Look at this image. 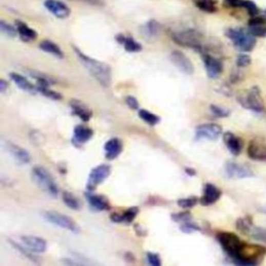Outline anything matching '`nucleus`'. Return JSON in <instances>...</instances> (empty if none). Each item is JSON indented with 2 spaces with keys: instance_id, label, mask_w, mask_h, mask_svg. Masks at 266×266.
<instances>
[{
  "instance_id": "1",
  "label": "nucleus",
  "mask_w": 266,
  "mask_h": 266,
  "mask_svg": "<svg viewBox=\"0 0 266 266\" xmlns=\"http://www.w3.org/2000/svg\"><path fill=\"white\" fill-rule=\"evenodd\" d=\"M74 52L76 53L79 62L82 64L85 70L97 80L99 84H101L104 87L110 85L112 80V73L109 65L87 56L77 47H74Z\"/></svg>"
},
{
  "instance_id": "2",
  "label": "nucleus",
  "mask_w": 266,
  "mask_h": 266,
  "mask_svg": "<svg viewBox=\"0 0 266 266\" xmlns=\"http://www.w3.org/2000/svg\"><path fill=\"white\" fill-rule=\"evenodd\" d=\"M173 41L181 47L193 48L201 53L205 52V44L203 34L197 29L188 28L180 31L172 32Z\"/></svg>"
},
{
  "instance_id": "3",
  "label": "nucleus",
  "mask_w": 266,
  "mask_h": 266,
  "mask_svg": "<svg viewBox=\"0 0 266 266\" xmlns=\"http://www.w3.org/2000/svg\"><path fill=\"white\" fill-rule=\"evenodd\" d=\"M265 255L266 249L264 246L244 242L238 257L234 259L233 262L242 266H255L261 263Z\"/></svg>"
},
{
  "instance_id": "4",
  "label": "nucleus",
  "mask_w": 266,
  "mask_h": 266,
  "mask_svg": "<svg viewBox=\"0 0 266 266\" xmlns=\"http://www.w3.org/2000/svg\"><path fill=\"white\" fill-rule=\"evenodd\" d=\"M31 176L33 181L41 189L53 198L59 196V186L52 175L45 167L39 165L34 166L31 169Z\"/></svg>"
},
{
  "instance_id": "5",
  "label": "nucleus",
  "mask_w": 266,
  "mask_h": 266,
  "mask_svg": "<svg viewBox=\"0 0 266 266\" xmlns=\"http://www.w3.org/2000/svg\"><path fill=\"white\" fill-rule=\"evenodd\" d=\"M226 35L229 37L235 48L242 52H250L256 46L255 35L243 28H228Z\"/></svg>"
},
{
  "instance_id": "6",
  "label": "nucleus",
  "mask_w": 266,
  "mask_h": 266,
  "mask_svg": "<svg viewBox=\"0 0 266 266\" xmlns=\"http://www.w3.org/2000/svg\"><path fill=\"white\" fill-rule=\"evenodd\" d=\"M216 239L226 254L232 259H236L244 244V242L234 233L231 232H218Z\"/></svg>"
},
{
  "instance_id": "7",
  "label": "nucleus",
  "mask_w": 266,
  "mask_h": 266,
  "mask_svg": "<svg viewBox=\"0 0 266 266\" xmlns=\"http://www.w3.org/2000/svg\"><path fill=\"white\" fill-rule=\"evenodd\" d=\"M238 102L246 109L261 113L265 110L260 90L257 86L252 87L246 93L238 96Z\"/></svg>"
},
{
  "instance_id": "8",
  "label": "nucleus",
  "mask_w": 266,
  "mask_h": 266,
  "mask_svg": "<svg viewBox=\"0 0 266 266\" xmlns=\"http://www.w3.org/2000/svg\"><path fill=\"white\" fill-rule=\"evenodd\" d=\"M43 217L45 218L48 223H51L58 227H61L65 230L71 231L73 233H78L79 232V227L77 226V224L75 221L67 216L64 213L58 212V211H53V210H49V211H44L43 212Z\"/></svg>"
},
{
  "instance_id": "9",
  "label": "nucleus",
  "mask_w": 266,
  "mask_h": 266,
  "mask_svg": "<svg viewBox=\"0 0 266 266\" xmlns=\"http://www.w3.org/2000/svg\"><path fill=\"white\" fill-rule=\"evenodd\" d=\"M111 167L108 164H100L94 167L90 176H88L87 183H86V191L93 193L101 183H103L110 175Z\"/></svg>"
},
{
  "instance_id": "10",
  "label": "nucleus",
  "mask_w": 266,
  "mask_h": 266,
  "mask_svg": "<svg viewBox=\"0 0 266 266\" xmlns=\"http://www.w3.org/2000/svg\"><path fill=\"white\" fill-rule=\"evenodd\" d=\"M223 133V129L217 124H202L196 129V140H207V141H216Z\"/></svg>"
},
{
  "instance_id": "11",
  "label": "nucleus",
  "mask_w": 266,
  "mask_h": 266,
  "mask_svg": "<svg viewBox=\"0 0 266 266\" xmlns=\"http://www.w3.org/2000/svg\"><path fill=\"white\" fill-rule=\"evenodd\" d=\"M225 172L229 178L234 179L250 178L254 176L253 170L248 165L235 161H228L225 165Z\"/></svg>"
},
{
  "instance_id": "12",
  "label": "nucleus",
  "mask_w": 266,
  "mask_h": 266,
  "mask_svg": "<svg viewBox=\"0 0 266 266\" xmlns=\"http://www.w3.org/2000/svg\"><path fill=\"white\" fill-rule=\"evenodd\" d=\"M202 58H203V63H204L208 77L212 78V79L218 78L224 70V66H223L221 61L214 58L213 55H211L208 52H203Z\"/></svg>"
},
{
  "instance_id": "13",
  "label": "nucleus",
  "mask_w": 266,
  "mask_h": 266,
  "mask_svg": "<svg viewBox=\"0 0 266 266\" xmlns=\"http://www.w3.org/2000/svg\"><path fill=\"white\" fill-rule=\"evenodd\" d=\"M169 59L172 61V63L176 66V68L180 70L182 73L187 74V75H192L195 71L194 65L191 62V60L181 51L178 50H174L170 55Z\"/></svg>"
},
{
  "instance_id": "14",
  "label": "nucleus",
  "mask_w": 266,
  "mask_h": 266,
  "mask_svg": "<svg viewBox=\"0 0 266 266\" xmlns=\"http://www.w3.org/2000/svg\"><path fill=\"white\" fill-rule=\"evenodd\" d=\"M248 155L253 160L266 161V142L262 139H255L251 141L248 147Z\"/></svg>"
},
{
  "instance_id": "15",
  "label": "nucleus",
  "mask_w": 266,
  "mask_h": 266,
  "mask_svg": "<svg viewBox=\"0 0 266 266\" xmlns=\"http://www.w3.org/2000/svg\"><path fill=\"white\" fill-rule=\"evenodd\" d=\"M44 7L59 19H66L71 14L70 8L60 0H45Z\"/></svg>"
},
{
  "instance_id": "16",
  "label": "nucleus",
  "mask_w": 266,
  "mask_h": 266,
  "mask_svg": "<svg viewBox=\"0 0 266 266\" xmlns=\"http://www.w3.org/2000/svg\"><path fill=\"white\" fill-rule=\"evenodd\" d=\"M93 136H94V131L90 127L79 125L74 129L72 143L74 146L80 147L90 141L93 138Z\"/></svg>"
},
{
  "instance_id": "17",
  "label": "nucleus",
  "mask_w": 266,
  "mask_h": 266,
  "mask_svg": "<svg viewBox=\"0 0 266 266\" xmlns=\"http://www.w3.org/2000/svg\"><path fill=\"white\" fill-rule=\"evenodd\" d=\"M221 197V191L211 183H207L203 189V196L200 198V203L203 206H210L217 202Z\"/></svg>"
},
{
  "instance_id": "18",
  "label": "nucleus",
  "mask_w": 266,
  "mask_h": 266,
  "mask_svg": "<svg viewBox=\"0 0 266 266\" xmlns=\"http://www.w3.org/2000/svg\"><path fill=\"white\" fill-rule=\"evenodd\" d=\"M21 240L23 245L31 253H44L47 249L46 240L37 236H22Z\"/></svg>"
},
{
  "instance_id": "19",
  "label": "nucleus",
  "mask_w": 266,
  "mask_h": 266,
  "mask_svg": "<svg viewBox=\"0 0 266 266\" xmlns=\"http://www.w3.org/2000/svg\"><path fill=\"white\" fill-rule=\"evenodd\" d=\"M6 147L8 152L13 156V158L19 163V164H27L30 162V155L29 153L23 149L22 147L13 144L12 142H7Z\"/></svg>"
},
{
  "instance_id": "20",
  "label": "nucleus",
  "mask_w": 266,
  "mask_h": 266,
  "mask_svg": "<svg viewBox=\"0 0 266 266\" xmlns=\"http://www.w3.org/2000/svg\"><path fill=\"white\" fill-rule=\"evenodd\" d=\"M70 106L72 109V113L76 117H78L83 122H88L92 119L93 112L86 104L81 102L80 100L73 99L70 102Z\"/></svg>"
},
{
  "instance_id": "21",
  "label": "nucleus",
  "mask_w": 266,
  "mask_h": 266,
  "mask_svg": "<svg viewBox=\"0 0 266 266\" xmlns=\"http://www.w3.org/2000/svg\"><path fill=\"white\" fill-rule=\"evenodd\" d=\"M85 197L88 205H90V207L95 211H105L108 210L110 207L108 199L104 196L94 195L90 192H87L85 194Z\"/></svg>"
},
{
  "instance_id": "22",
  "label": "nucleus",
  "mask_w": 266,
  "mask_h": 266,
  "mask_svg": "<svg viewBox=\"0 0 266 266\" xmlns=\"http://www.w3.org/2000/svg\"><path fill=\"white\" fill-rule=\"evenodd\" d=\"M224 143L226 144L230 153L234 156H237L241 153L243 148V142L240 138L236 137L232 132L224 133Z\"/></svg>"
},
{
  "instance_id": "23",
  "label": "nucleus",
  "mask_w": 266,
  "mask_h": 266,
  "mask_svg": "<svg viewBox=\"0 0 266 266\" xmlns=\"http://www.w3.org/2000/svg\"><path fill=\"white\" fill-rule=\"evenodd\" d=\"M140 209L139 207H130L127 210L121 212V213H112L110 215V219L113 223H124V224H131L137 215L139 214Z\"/></svg>"
},
{
  "instance_id": "24",
  "label": "nucleus",
  "mask_w": 266,
  "mask_h": 266,
  "mask_svg": "<svg viewBox=\"0 0 266 266\" xmlns=\"http://www.w3.org/2000/svg\"><path fill=\"white\" fill-rule=\"evenodd\" d=\"M122 151H123V143L120 139L112 138L108 140L104 145L105 157L108 160L116 159L122 153Z\"/></svg>"
},
{
  "instance_id": "25",
  "label": "nucleus",
  "mask_w": 266,
  "mask_h": 266,
  "mask_svg": "<svg viewBox=\"0 0 266 266\" xmlns=\"http://www.w3.org/2000/svg\"><path fill=\"white\" fill-rule=\"evenodd\" d=\"M116 40L119 44H121V45L124 46V48L127 52L137 53V52L142 51V49H143V46L141 45V44L131 36H127V35L120 33L116 36Z\"/></svg>"
},
{
  "instance_id": "26",
  "label": "nucleus",
  "mask_w": 266,
  "mask_h": 266,
  "mask_svg": "<svg viewBox=\"0 0 266 266\" xmlns=\"http://www.w3.org/2000/svg\"><path fill=\"white\" fill-rule=\"evenodd\" d=\"M16 27L18 30V35L23 42H31L37 37V32L30 28L26 23L22 21H16Z\"/></svg>"
},
{
  "instance_id": "27",
  "label": "nucleus",
  "mask_w": 266,
  "mask_h": 266,
  "mask_svg": "<svg viewBox=\"0 0 266 266\" xmlns=\"http://www.w3.org/2000/svg\"><path fill=\"white\" fill-rule=\"evenodd\" d=\"M40 49L44 52L46 53H49L58 59H63L64 58V52L63 50L61 49V47L59 45H56V44L52 41H49V40H44L40 43L39 45Z\"/></svg>"
},
{
  "instance_id": "28",
  "label": "nucleus",
  "mask_w": 266,
  "mask_h": 266,
  "mask_svg": "<svg viewBox=\"0 0 266 266\" xmlns=\"http://www.w3.org/2000/svg\"><path fill=\"white\" fill-rule=\"evenodd\" d=\"M10 77L16 83V85L21 88V90H23L25 92H30V93L37 91L36 86H34L26 77H24L18 73H11Z\"/></svg>"
},
{
  "instance_id": "29",
  "label": "nucleus",
  "mask_w": 266,
  "mask_h": 266,
  "mask_svg": "<svg viewBox=\"0 0 266 266\" xmlns=\"http://www.w3.org/2000/svg\"><path fill=\"white\" fill-rule=\"evenodd\" d=\"M193 3L202 12L213 14L217 11V0H193Z\"/></svg>"
},
{
  "instance_id": "30",
  "label": "nucleus",
  "mask_w": 266,
  "mask_h": 266,
  "mask_svg": "<svg viewBox=\"0 0 266 266\" xmlns=\"http://www.w3.org/2000/svg\"><path fill=\"white\" fill-rule=\"evenodd\" d=\"M159 31H160V24L156 20H150L142 26L143 34L148 39L155 37L159 33Z\"/></svg>"
},
{
  "instance_id": "31",
  "label": "nucleus",
  "mask_w": 266,
  "mask_h": 266,
  "mask_svg": "<svg viewBox=\"0 0 266 266\" xmlns=\"http://www.w3.org/2000/svg\"><path fill=\"white\" fill-rule=\"evenodd\" d=\"M27 72L32 78H34L36 80L39 86H49L50 84H54V82H55V80L49 75L43 74L37 71H31V70H28Z\"/></svg>"
},
{
  "instance_id": "32",
  "label": "nucleus",
  "mask_w": 266,
  "mask_h": 266,
  "mask_svg": "<svg viewBox=\"0 0 266 266\" xmlns=\"http://www.w3.org/2000/svg\"><path fill=\"white\" fill-rule=\"evenodd\" d=\"M63 202L66 206H68L72 210H79L81 207V203L77 197H75L70 192H64L62 195Z\"/></svg>"
},
{
  "instance_id": "33",
  "label": "nucleus",
  "mask_w": 266,
  "mask_h": 266,
  "mask_svg": "<svg viewBox=\"0 0 266 266\" xmlns=\"http://www.w3.org/2000/svg\"><path fill=\"white\" fill-rule=\"evenodd\" d=\"M254 224H253V220L250 216H244V217H241L239 218L237 221H236V228L239 232H241L242 234H245L248 235L251 231V229L253 228Z\"/></svg>"
},
{
  "instance_id": "34",
  "label": "nucleus",
  "mask_w": 266,
  "mask_h": 266,
  "mask_svg": "<svg viewBox=\"0 0 266 266\" xmlns=\"http://www.w3.org/2000/svg\"><path fill=\"white\" fill-rule=\"evenodd\" d=\"M139 116L143 121H145L147 124H149L151 126H155L160 122V118L157 115H155L151 111H148L146 109H140Z\"/></svg>"
},
{
  "instance_id": "35",
  "label": "nucleus",
  "mask_w": 266,
  "mask_h": 266,
  "mask_svg": "<svg viewBox=\"0 0 266 266\" xmlns=\"http://www.w3.org/2000/svg\"><path fill=\"white\" fill-rule=\"evenodd\" d=\"M248 236H250L251 238H253L255 240L262 241V242L266 243V228L253 226V228L251 229Z\"/></svg>"
},
{
  "instance_id": "36",
  "label": "nucleus",
  "mask_w": 266,
  "mask_h": 266,
  "mask_svg": "<svg viewBox=\"0 0 266 266\" xmlns=\"http://www.w3.org/2000/svg\"><path fill=\"white\" fill-rule=\"evenodd\" d=\"M36 90H37V92L42 93L45 97L50 98L52 100L58 101V100H62L63 99V96L60 93L50 90L49 86H39V85H36Z\"/></svg>"
},
{
  "instance_id": "37",
  "label": "nucleus",
  "mask_w": 266,
  "mask_h": 266,
  "mask_svg": "<svg viewBox=\"0 0 266 266\" xmlns=\"http://www.w3.org/2000/svg\"><path fill=\"white\" fill-rule=\"evenodd\" d=\"M200 202V199L193 196V197H187V198H183V199H179L177 201V204L180 208L183 209H191L193 207H195L198 203Z\"/></svg>"
},
{
  "instance_id": "38",
  "label": "nucleus",
  "mask_w": 266,
  "mask_h": 266,
  "mask_svg": "<svg viewBox=\"0 0 266 266\" xmlns=\"http://www.w3.org/2000/svg\"><path fill=\"white\" fill-rule=\"evenodd\" d=\"M0 30H2V32L5 35H7L9 37H15L18 34L17 27H14L13 25L7 23L5 20L0 21Z\"/></svg>"
},
{
  "instance_id": "39",
  "label": "nucleus",
  "mask_w": 266,
  "mask_h": 266,
  "mask_svg": "<svg viewBox=\"0 0 266 266\" xmlns=\"http://www.w3.org/2000/svg\"><path fill=\"white\" fill-rule=\"evenodd\" d=\"M172 219L176 223H186V221L192 220V214L188 211H182V212H178V213H173L172 214Z\"/></svg>"
},
{
  "instance_id": "40",
  "label": "nucleus",
  "mask_w": 266,
  "mask_h": 266,
  "mask_svg": "<svg viewBox=\"0 0 266 266\" xmlns=\"http://www.w3.org/2000/svg\"><path fill=\"white\" fill-rule=\"evenodd\" d=\"M210 110L217 118H227L230 115V110L229 109L224 108V107H221V106H218V105H215V104L210 105Z\"/></svg>"
},
{
  "instance_id": "41",
  "label": "nucleus",
  "mask_w": 266,
  "mask_h": 266,
  "mask_svg": "<svg viewBox=\"0 0 266 266\" xmlns=\"http://www.w3.org/2000/svg\"><path fill=\"white\" fill-rule=\"evenodd\" d=\"M242 8L246 10V12L249 13V15H250L251 17H255V16L259 15V12H260V11H259L258 7H257L253 2H251V0H244Z\"/></svg>"
},
{
  "instance_id": "42",
  "label": "nucleus",
  "mask_w": 266,
  "mask_h": 266,
  "mask_svg": "<svg viewBox=\"0 0 266 266\" xmlns=\"http://www.w3.org/2000/svg\"><path fill=\"white\" fill-rule=\"evenodd\" d=\"M180 229H181V231H183L184 233H187V234H191V233L196 232V231H201L200 226H198L196 223H193L192 220L181 224Z\"/></svg>"
},
{
  "instance_id": "43",
  "label": "nucleus",
  "mask_w": 266,
  "mask_h": 266,
  "mask_svg": "<svg viewBox=\"0 0 266 266\" xmlns=\"http://www.w3.org/2000/svg\"><path fill=\"white\" fill-rule=\"evenodd\" d=\"M147 261L152 266H160L161 265V259L158 254L155 253H147Z\"/></svg>"
},
{
  "instance_id": "44",
  "label": "nucleus",
  "mask_w": 266,
  "mask_h": 266,
  "mask_svg": "<svg viewBox=\"0 0 266 266\" xmlns=\"http://www.w3.org/2000/svg\"><path fill=\"white\" fill-rule=\"evenodd\" d=\"M250 31L255 36H266V24L259 25V26H252L250 27Z\"/></svg>"
},
{
  "instance_id": "45",
  "label": "nucleus",
  "mask_w": 266,
  "mask_h": 266,
  "mask_svg": "<svg viewBox=\"0 0 266 266\" xmlns=\"http://www.w3.org/2000/svg\"><path fill=\"white\" fill-rule=\"evenodd\" d=\"M250 64H251V58L249 55H246V54H239L237 56V60H236L237 67L244 68V67L250 66Z\"/></svg>"
},
{
  "instance_id": "46",
  "label": "nucleus",
  "mask_w": 266,
  "mask_h": 266,
  "mask_svg": "<svg viewBox=\"0 0 266 266\" xmlns=\"http://www.w3.org/2000/svg\"><path fill=\"white\" fill-rule=\"evenodd\" d=\"M266 24V18L264 16H255V17H252L249 21V26L252 27V26H259V25H264Z\"/></svg>"
},
{
  "instance_id": "47",
  "label": "nucleus",
  "mask_w": 266,
  "mask_h": 266,
  "mask_svg": "<svg viewBox=\"0 0 266 266\" xmlns=\"http://www.w3.org/2000/svg\"><path fill=\"white\" fill-rule=\"evenodd\" d=\"M125 102L127 104V106L130 108V109H133V110H137L140 108V104H139V101L136 97L133 96H127L126 99H125Z\"/></svg>"
},
{
  "instance_id": "48",
  "label": "nucleus",
  "mask_w": 266,
  "mask_h": 266,
  "mask_svg": "<svg viewBox=\"0 0 266 266\" xmlns=\"http://www.w3.org/2000/svg\"><path fill=\"white\" fill-rule=\"evenodd\" d=\"M225 3L231 8H242L244 0H225Z\"/></svg>"
},
{
  "instance_id": "49",
  "label": "nucleus",
  "mask_w": 266,
  "mask_h": 266,
  "mask_svg": "<svg viewBox=\"0 0 266 266\" xmlns=\"http://www.w3.org/2000/svg\"><path fill=\"white\" fill-rule=\"evenodd\" d=\"M78 2H84L93 6H98V7H103L104 6V0H78Z\"/></svg>"
},
{
  "instance_id": "50",
  "label": "nucleus",
  "mask_w": 266,
  "mask_h": 266,
  "mask_svg": "<svg viewBox=\"0 0 266 266\" xmlns=\"http://www.w3.org/2000/svg\"><path fill=\"white\" fill-rule=\"evenodd\" d=\"M8 87H9V82L7 80H5V79L0 80V92L5 93L7 91Z\"/></svg>"
},
{
  "instance_id": "51",
  "label": "nucleus",
  "mask_w": 266,
  "mask_h": 266,
  "mask_svg": "<svg viewBox=\"0 0 266 266\" xmlns=\"http://www.w3.org/2000/svg\"><path fill=\"white\" fill-rule=\"evenodd\" d=\"M136 231H137L138 235H140V236H142V235L145 236L146 235V231H144L143 228L140 225H136Z\"/></svg>"
},
{
  "instance_id": "52",
  "label": "nucleus",
  "mask_w": 266,
  "mask_h": 266,
  "mask_svg": "<svg viewBox=\"0 0 266 266\" xmlns=\"http://www.w3.org/2000/svg\"><path fill=\"white\" fill-rule=\"evenodd\" d=\"M185 173L188 175V176H196L197 172L195 168H192V167H185Z\"/></svg>"
}]
</instances>
